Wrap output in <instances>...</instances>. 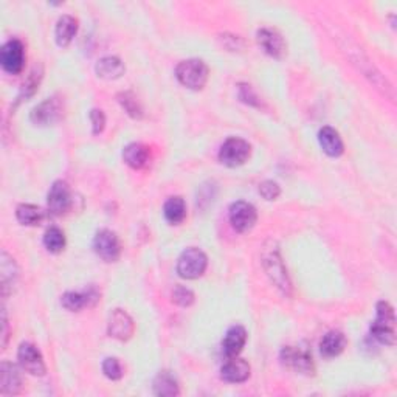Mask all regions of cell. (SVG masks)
<instances>
[{
	"label": "cell",
	"instance_id": "1",
	"mask_svg": "<svg viewBox=\"0 0 397 397\" xmlns=\"http://www.w3.org/2000/svg\"><path fill=\"white\" fill-rule=\"evenodd\" d=\"M262 266L264 270H266L267 276L270 278V281L274 283L284 295H290L292 293L290 279L288 276V270H285L283 264L281 255H279L278 245L274 241H269L262 250Z\"/></svg>",
	"mask_w": 397,
	"mask_h": 397
},
{
	"label": "cell",
	"instance_id": "2",
	"mask_svg": "<svg viewBox=\"0 0 397 397\" xmlns=\"http://www.w3.org/2000/svg\"><path fill=\"white\" fill-rule=\"evenodd\" d=\"M370 334L374 340L394 346L396 344V315L393 306L388 301H379L376 306V320L371 323Z\"/></svg>",
	"mask_w": 397,
	"mask_h": 397
},
{
	"label": "cell",
	"instance_id": "3",
	"mask_svg": "<svg viewBox=\"0 0 397 397\" xmlns=\"http://www.w3.org/2000/svg\"><path fill=\"white\" fill-rule=\"evenodd\" d=\"M210 76L208 65L202 60H185L175 67V78L191 90H202Z\"/></svg>",
	"mask_w": 397,
	"mask_h": 397
},
{
	"label": "cell",
	"instance_id": "4",
	"mask_svg": "<svg viewBox=\"0 0 397 397\" xmlns=\"http://www.w3.org/2000/svg\"><path fill=\"white\" fill-rule=\"evenodd\" d=\"M208 267V258L202 250L196 247L187 248L179 256L177 261V274L183 279H197L201 278Z\"/></svg>",
	"mask_w": 397,
	"mask_h": 397
},
{
	"label": "cell",
	"instance_id": "5",
	"mask_svg": "<svg viewBox=\"0 0 397 397\" xmlns=\"http://www.w3.org/2000/svg\"><path fill=\"white\" fill-rule=\"evenodd\" d=\"M252 154V146L244 138L230 137L219 149V161L229 168L244 165Z\"/></svg>",
	"mask_w": 397,
	"mask_h": 397
},
{
	"label": "cell",
	"instance_id": "6",
	"mask_svg": "<svg viewBox=\"0 0 397 397\" xmlns=\"http://www.w3.org/2000/svg\"><path fill=\"white\" fill-rule=\"evenodd\" d=\"M281 363L292 371L311 376L315 371L314 358L311 351L300 346H284L281 349Z\"/></svg>",
	"mask_w": 397,
	"mask_h": 397
},
{
	"label": "cell",
	"instance_id": "7",
	"mask_svg": "<svg viewBox=\"0 0 397 397\" xmlns=\"http://www.w3.org/2000/svg\"><path fill=\"white\" fill-rule=\"evenodd\" d=\"M0 65L10 75H19L25 65V47L19 39H10L0 50Z\"/></svg>",
	"mask_w": 397,
	"mask_h": 397
},
{
	"label": "cell",
	"instance_id": "8",
	"mask_svg": "<svg viewBox=\"0 0 397 397\" xmlns=\"http://www.w3.org/2000/svg\"><path fill=\"white\" fill-rule=\"evenodd\" d=\"M230 224L238 233H247L256 225L258 220V211L253 207L252 203L238 201L231 203L230 211H229Z\"/></svg>",
	"mask_w": 397,
	"mask_h": 397
},
{
	"label": "cell",
	"instance_id": "9",
	"mask_svg": "<svg viewBox=\"0 0 397 397\" xmlns=\"http://www.w3.org/2000/svg\"><path fill=\"white\" fill-rule=\"evenodd\" d=\"M93 250L102 261L115 262L121 255V244L119 236L107 229L100 230L93 238Z\"/></svg>",
	"mask_w": 397,
	"mask_h": 397
},
{
	"label": "cell",
	"instance_id": "10",
	"mask_svg": "<svg viewBox=\"0 0 397 397\" xmlns=\"http://www.w3.org/2000/svg\"><path fill=\"white\" fill-rule=\"evenodd\" d=\"M48 211L55 216H62L73 207V194L64 180H56L47 194Z\"/></svg>",
	"mask_w": 397,
	"mask_h": 397
},
{
	"label": "cell",
	"instance_id": "11",
	"mask_svg": "<svg viewBox=\"0 0 397 397\" xmlns=\"http://www.w3.org/2000/svg\"><path fill=\"white\" fill-rule=\"evenodd\" d=\"M101 300V292L95 285H87L81 292H65L61 297V304L69 312H79L84 307H93Z\"/></svg>",
	"mask_w": 397,
	"mask_h": 397
},
{
	"label": "cell",
	"instance_id": "12",
	"mask_svg": "<svg viewBox=\"0 0 397 397\" xmlns=\"http://www.w3.org/2000/svg\"><path fill=\"white\" fill-rule=\"evenodd\" d=\"M18 360L22 370L32 374V376H43L47 372L46 362L41 351L34 346L33 343H22L18 349Z\"/></svg>",
	"mask_w": 397,
	"mask_h": 397
},
{
	"label": "cell",
	"instance_id": "13",
	"mask_svg": "<svg viewBox=\"0 0 397 397\" xmlns=\"http://www.w3.org/2000/svg\"><path fill=\"white\" fill-rule=\"evenodd\" d=\"M107 332L110 337L115 338V340L126 342L135 332L134 320H132L128 312L121 311V309H115L109 317Z\"/></svg>",
	"mask_w": 397,
	"mask_h": 397
},
{
	"label": "cell",
	"instance_id": "14",
	"mask_svg": "<svg viewBox=\"0 0 397 397\" xmlns=\"http://www.w3.org/2000/svg\"><path fill=\"white\" fill-rule=\"evenodd\" d=\"M62 115V105L60 100L56 98H48L46 101H42L41 105L36 106L32 114L30 120L36 126H50V124H55L58 120L61 119Z\"/></svg>",
	"mask_w": 397,
	"mask_h": 397
},
{
	"label": "cell",
	"instance_id": "15",
	"mask_svg": "<svg viewBox=\"0 0 397 397\" xmlns=\"http://www.w3.org/2000/svg\"><path fill=\"white\" fill-rule=\"evenodd\" d=\"M258 43L264 48V51L275 60H281L288 53V43H285L281 33H278L274 28H261L256 33Z\"/></svg>",
	"mask_w": 397,
	"mask_h": 397
},
{
	"label": "cell",
	"instance_id": "16",
	"mask_svg": "<svg viewBox=\"0 0 397 397\" xmlns=\"http://www.w3.org/2000/svg\"><path fill=\"white\" fill-rule=\"evenodd\" d=\"M22 391V376L19 368L10 362L0 365V394L16 396Z\"/></svg>",
	"mask_w": 397,
	"mask_h": 397
},
{
	"label": "cell",
	"instance_id": "17",
	"mask_svg": "<svg viewBox=\"0 0 397 397\" xmlns=\"http://www.w3.org/2000/svg\"><path fill=\"white\" fill-rule=\"evenodd\" d=\"M250 372H252V368L247 360L239 357L229 358V362H225L220 368V377L229 384H244L250 377Z\"/></svg>",
	"mask_w": 397,
	"mask_h": 397
},
{
	"label": "cell",
	"instance_id": "18",
	"mask_svg": "<svg viewBox=\"0 0 397 397\" xmlns=\"http://www.w3.org/2000/svg\"><path fill=\"white\" fill-rule=\"evenodd\" d=\"M247 343V330L244 326L241 325H234L231 326L222 340V351L224 354L231 358V357H238L242 349H244Z\"/></svg>",
	"mask_w": 397,
	"mask_h": 397
},
{
	"label": "cell",
	"instance_id": "19",
	"mask_svg": "<svg viewBox=\"0 0 397 397\" xmlns=\"http://www.w3.org/2000/svg\"><path fill=\"white\" fill-rule=\"evenodd\" d=\"M348 340L342 330H329L328 334L323 335L320 342V352L323 357L334 358L342 354L346 349Z\"/></svg>",
	"mask_w": 397,
	"mask_h": 397
},
{
	"label": "cell",
	"instance_id": "20",
	"mask_svg": "<svg viewBox=\"0 0 397 397\" xmlns=\"http://www.w3.org/2000/svg\"><path fill=\"white\" fill-rule=\"evenodd\" d=\"M318 143L323 152L329 157H340L344 152V144L340 134L330 126L321 128L318 132Z\"/></svg>",
	"mask_w": 397,
	"mask_h": 397
},
{
	"label": "cell",
	"instance_id": "21",
	"mask_svg": "<svg viewBox=\"0 0 397 397\" xmlns=\"http://www.w3.org/2000/svg\"><path fill=\"white\" fill-rule=\"evenodd\" d=\"M123 160L132 169H143L149 165L151 151L143 143H130L123 149Z\"/></svg>",
	"mask_w": 397,
	"mask_h": 397
},
{
	"label": "cell",
	"instance_id": "22",
	"mask_svg": "<svg viewBox=\"0 0 397 397\" xmlns=\"http://www.w3.org/2000/svg\"><path fill=\"white\" fill-rule=\"evenodd\" d=\"M19 270L16 262L11 258V256L5 252L0 255V278H2V293L4 297H8L13 292V288L18 283Z\"/></svg>",
	"mask_w": 397,
	"mask_h": 397
},
{
	"label": "cell",
	"instance_id": "23",
	"mask_svg": "<svg viewBox=\"0 0 397 397\" xmlns=\"http://www.w3.org/2000/svg\"><path fill=\"white\" fill-rule=\"evenodd\" d=\"M78 33V20L70 16V14H64L56 22L55 28V41L60 47H67Z\"/></svg>",
	"mask_w": 397,
	"mask_h": 397
},
{
	"label": "cell",
	"instance_id": "24",
	"mask_svg": "<svg viewBox=\"0 0 397 397\" xmlns=\"http://www.w3.org/2000/svg\"><path fill=\"white\" fill-rule=\"evenodd\" d=\"M124 70H126V67H124V64L120 58H116V56L101 58V60L97 62V65H95V72H97V75L107 81L121 78L124 75Z\"/></svg>",
	"mask_w": 397,
	"mask_h": 397
},
{
	"label": "cell",
	"instance_id": "25",
	"mask_svg": "<svg viewBox=\"0 0 397 397\" xmlns=\"http://www.w3.org/2000/svg\"><path fill=\"white\" fill-rule=\"evenodd\" d=\"M154 394L160 397H174L180 394L179 382L169 371H161L159 376L154 379Z\"/></svg>",
	"mask_w": 397,
	"mask_h": 397
},
{
	"label": "cell",
	"instance_id": "26",
	"mask_svg": "<svg viewBox=\"0 0 397 397\" xmlns=\"http://www.w3.org/2000/svg\"><path fill=\"white\" fill-rule=\"evenodd\" d=\"M163 215H165V219L168 220L169 224H173V225L182 224L187 217V203H185V201H183L180 196L169 197L168 201L165 202Z\"/></svg>",
	"mask_w": 397,
	"mask_h": 397
},
{
	"label": "cell",
	"instance_id": "27",
	"mask_svg": "<svg viewBox=\"0 0 397 397\" xmlns=\"http://www.w3.org/2000/svg\"><path fill=\"white\" fill-rule=\"evenodd\" d=\"M16 219L25 227H36L46 219V211L32 203H20L16 208Z\"/></svg>",
	"mask_w": 397,
	"mask_h": 397
},
{
	"label": "cell",
	"instance_id": "28",
	"mask_svg": "<svg viewBox=\"0 0 397 397\" xmlns=\"http://www.w3.org/2000/svg\"><path fill=\"white\" fill-rule=\"evenodd\" d=\"M65 244H67V239H65V234L60 227H50V229H47L46 234H43V245H46L50 253H62Z\"/></svg>",
	"mask_w": 397,
	"mask_h": 397
},
{
	"label": "cell",
	"instance_id": "29",
	"mask_svg": "<svg viewBox=\"0 0 397 397\" xmlns=\"http://www.w3.org/2000/svg\"><path fill=\"white\" fill-rule=\"evenodd\" d=\"M119 101L121 107L126 110L128 115H130L132 119H142L143 116V109L140 106V102L137 97L132 92H123L119 95Z\"/></svg>",
	"mask_w": 397,
	"mask_h": 397
},
{
	"label": "cell",
	"instance_id": "30",
	"mask_svg": "<svg viewBox=\"0 0 397 397\" xmlns=\"http://www.w3.org/2000/svg\"><path fill=\"white\" fill-rule=\"evenodd\" d=\"M41 79H42V70L38 67H36L30 75H28L27 81L24 83V86H22V90H20V95H19V98H30L32 95L38 90V87L41 84Z\"/></svg>",
	"mask_w": 397,
	"mask_h": 397
},
{
	"label": "cell",
	"instance_id": "31",
	"mask_svg": "<svg viewBox=\"0 0 397 397\" xmlns=\"http://www.w3.org/2000/svg\"><path fill=\"white\" fill-rule=\"evenodd\" d=\"M102 372L110 380H120L124 374L120 360L115 357L105 358V362H102Z\"/></svg>",
	"mask_w": 397,
	"mask_h": 397
},
{
	"label": "cell",
	"instance_id": "32",
	"mask_svg": "<svg viewBox=\"0 0 397 397\" xmlns=\"http://www.w3.org/2000/svg\"><path fill=\"white\" fill-rule=\"evenodd\" d=\"M194 300L196 297H194L193 290H189L188 288H183V285H177V288H174L173 303L182 306V307H189L194 303Z\"/></svg>",
	"mask_w": 397,
	"mask_h": 397
},
{
	"label": "cell",
	"instance_id": "33",
	"mask_svg": "<svg viewBox=\"0 0 397 397\" xmlns=\"http://www.w3.org/2000/svg\"><path fill=\"white\" fill-rule=\"evenodd\" d=\"M260 194L266 198V201H275L281 194V188L274 180H266L260 185Z\"/></svg>",
	"mask_w": 397,
	"mask_h": 397
},
{
	"label": "cell",
	"instance_id": "34",
	"mask_svg": "<svg viewBox=\"0 0 397 397\" xmlns=\"http://www.w3.org/2000/svg\"><path fill=\"white\" fill-rule=\"evenodd\" d=\"M90 123H92V132L93 135L101 134L106 126V115L101 109H92L90 110Z\"/></svg>",
	"mask_w": 397,
	"mask_h": 397
},
{
	"label": "cell",
	"instance_id": "35",
	"mask_svg": "<svg viewBox=\"0 0 397 397\" xmlns=\"http://www.w3.org/2000/svg\"><path fill=\"white\" fill-rule=\"evenodd\" d=\"M239 98L247 102V105L250 106H256V107H261V102L258 100V97H256L255 92L252 90V87L250 86H245V84H242L239 87Z\"/></svg>",
	"mask_w": 397,
	"mask_h": 397
},
{
	"label": "cell",
	"instance_id": "36",
	"mask_svg": "<svg viewBox=\"0 0 397 397\" xmlns=\"http://www.w3.org/2000/svg\"><path fill=\"white\" fill-rule=\"evenodd\" d=\"M8 343V318H6L5 309H2V348Z\"/></svg>",
	"mask_w": 397,
	"mask_h": 397
}]
</instances>
